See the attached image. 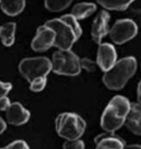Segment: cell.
<instances>
[{
    "label": "cell",
    "instance_id": "obj_1",
    "mask_svg": "<svg viewBox=\"0 0 141 149\" xmlns=\"http://www.w3.org/2000/svg\"><path fill=\"white\" fill-rule=\"evenodd\" d=\"M45 25L55 33L54 47L60 50H71L82 35V28L78 21L71 14L47 20Z\"/></svg>",
    "mask_w": 141,
    "mask_h": 149
},
{
    "label": "cell",
    "instance_id": "obj_2",
    "mask_svg": "<svg viewBox=\"0 0 141 149\" xmlns=\"http://www.w3.org/2000/svg\"><path fill=\"white\" fill-rule=\"evenodd\" d=\"M131 102L123 96L114 97L105 107L100 119L101 128L105 132L114 133L125 123Z\"/></svg>",
    "mask_w": 141,
    "mask_h": 149
},
{
    "label": "cell",
    "instance_id": "obj_3",
    "mask_svg": "<svg viewBox=\"0 0 141 149\" xmlns=\"http://www.w3.org/2000/svg\"><path fill=\"white\" fill-rule=\"evenodd\" d=\"M136 70V59L132 56L124 57L117 61L115 65L110 70L104 72L103 82L109 90L120 91L134 76Z\"/></svg>",
    "mask_w": 141,
    "mask_h": 149
},
{
    "label": "cell",
    "instance_id": "obj_4",
    "mask_svg": "<svg viewBox=\"0 0 141 149\" xmlns=\"http://www.w3.org/2000/svg\"><path fill=\"white\" fill-rule=\"evenodd\" d=\"M86 127L85 120L74 112H62L55 118L56 132L65 140L80 139L84 134Z\"/></svg>",
    "mask_w": 141,
    "mask_h": 149
},
{
    "label": "cell",
    "instance_id": "obj_5",
    "mask_svg": "<svg viewBox=\"0 0 141 149\" xmlns=\"http://www.w3.org/2000/svg\"><path fill=\"white\" fill-rule=\"evenodd\" d=\"M52 71L60 76L76 77L81 73L80 58L71 50L54 52L52 57Z\"/></svg>",
    "mask_w": 141,
    "mask_h": 149
},
{
    "label": "cell",
    "instance_id": "obj_6",
    "mask_svg": "<svg viewBox=\"0 0 141 149\" xmlns=\"http://www.w3.org/2000/svg\"><path fill=\"white\" fill-rule=\"evenodd\" d=\"M22 77L29 83L40 77H47L52 71V61L44 56L23 59L19 65Z\"/></svg>",
    "mask_w": 141,
    "mask_h": 149
},
{
    "label": "cell",
    "instance_id": "obj_7",
    "mask_svg": "<svg viewBox=\"0 0 141 149\" xmlns=\"http://www.w3.org/2000/svg\"><path fill=\"white\" fill-rule=\"evenodd\" d=\"M138 26L134 20L124 19L115 22L110 29L109 35L115 44L122 45L132 40L138 34Z\"/></svg>",
    "mask_w": 141,
    "mask_h": 149
},
{
    "label": "cell",
    "instance_id": "obj_8",
    "mask_svg": "<svg viewBox=\"0 0 141 149\" xmlns=\"http://www.w3.org/2000/svg\"><path fill=\"white\" fill-rule=\"evenodd\" d=\"M54 42L55 33L49 26L43 25L38 27L31 47L35 52H46L52 47H54Z\"/></svg>",
    "mask_w": 141,
    "mask_h": 149
},
{
    "label": "cell",
    "instance_id": "obj_9",
    "mask_svg": "<svg viewBox=\"0 0 141 149\" xmlns=\"http://www.w3.org/2000/svg\"><path fill=\"white\" fill-rule=\"evenodd\" d=\"M117 62V51L113 45L110 43L99 44L97 55V63L98 68L103 72L110 70Z\"/></svg>",
    "mask_w": 141,
    "mask_h": 149
},
{
    "label": "cell",
    "instance_id": "obj_10",
    "mask_svg": "<svg viewBox=\"0 0 141 149\" xmlns=\"http://www.w3.org/2000/svg\"><path fill=\"white\" fill-rule=\"evenodd\" d=\"M110 14L106 11L100 12L94 19L91 26V38L97 44H101L103 39L109 33Z\"/></svg>",
    "mask_w": 141,
    "mask_h": 149
},
{
    "label": "cell",
    "instance_id": "obj_11",
    "mask_svg": "<svg viewBox=\"0 0 141 149\" xmlns=\"http://www.w3.org/2000/svg\"><path fill=\"white\" fill-rule=\"evenodd\" d=\"M6 118L8 124L19 126L26 124L29 121L31 113L20 103L14 102L12 103L8 110L6 111Z\"/></svg>",
    "mask_w": 141,
    "mask_h": 149
},
{
    "label": "cell",
    "instance_id": "obj_12",
    "mask_svg": "<svg viewBox=\"0 0 141 149\" xmlns=\"http://www.w3.org/2000/svg\"><path fill=\"white\" fill-rule=\"evenodd\" d=\"M96 149H124V140L114 133L105 132L95 138Z\"/></svg>",
    "mask_w": 141,
    "mask_h": 149
},
{
    "label": "cell",
    "instance_id": "obj_13",
    "mask_svg": "<svg viewBox=\"0 0 141 149\" xmlns=\"http://www.w3.org/2000/svg\"><path fill=\"white\" fill-rule=\"evenodd\" d=\"M124 125L135 135L141 136V104L131 103Z\"/></svg>",
    "mask_w": 141,
    "mask_h": 149
},
{
    "label": "cell",
    "instance_id": "obj_14",
    "mask_svg": "<svg viewBox=\"0 0 141 149\" xmlns=\"http://www.w3.org/2000/svg\"><path fill=\"white\" fill-rule=\"evenodd\" d=\"M0 7L8 16L20 14L26 7V0H0Z\"/></svg>",
    "mask_w": 141,
    "mask_h": 149
},
{
    "label": "cell",
    "instance_id": "obj_15",
    "mask_svg": "<svg viewBox=\"0 0 141 149\" xmlns=\"http://www.w3.org/2000/svg\"><path fill=\"white\" fill-rule=\"evenodd\" d=\"M97 11V6L93 3L82 2L76 4L71 10V14L77 21L83 20L91 16Z\"/></svg>",
    "mask_w": 141,
    "mask_h": 149
},
{
    "label": "cell",
    "instance_id": "obj_16",
    "mask_svg": "<svg viewBox=\"0 0 141 149\" xmlns=\"http://www.w3.org/2000/svg\"><path fill=\"white\" fill-rule=\"evenodd\" d=\"M16 24L14 22H8L0 26V40L6 47H11L15 41Z\"/></svg>",
    "mask_w": 141,
    "mask_h": 149
},
{
    "label": "cell",
    "instance_id": "obj_17",
    "mask_svg": "<svg viewBox=\"0 0 141 149\" xmlns=\"http://www.w3.org/2000/svg\"><path fill=\"white\" fill-rule=\"evenodd\" d=\"M135 0H97V3L109 11H124Z\"/></svg>",
    "mask_w": 141,
    "mask_h": 149
},
{
    "label": "cell",
    "instance_id": "obj_18",
    "mask_svg": "<svg viewBox=\"0 0 141 149\" xmlns=\"http://www.w3.org/2000/svg\"><path fill=\"white\" fill-rule=\"evenodd\" d=\"M73 0H44L45 7L52 13H60L67 9Z\"/></svg>",
    "mask_w": 141,
    "mask_h": 149
},
{
    "label": "cell",
    "instance_id": "obj_19",
    "mask_svg": "<svg viewBox=\"0 0 141 149\" xmlns=\"http://www.w3.org/2000/svg\"><path fill=\"white\" fill-rule=\"evenodd\" d=\"M47 77H40L30 82V90L33 92H40L47 86Z\"/></svg>",
    "mask_w": 141,
    "mask_h": 149
},
{
    "label": "cell",
    "instance_id": "obj_20",
    "mask_svg": "<svg viewBox=\"0 0 141 149\" xmlns=\"http://www.w3.org/2000/svg\"><path fill=\"white\" fill-rule=\"evenodd\" d=\"M80 64H81L82 69H84L85 71H87L89 73L95 72L97 70V68L98 67L97 61H94L90 60V58L80 59Z\"/></svg>",
    "mask_w": 141,
    "mask_h": 149
},
{
    "label": "cell",
    "instance_id": "obj_21",
    "mask_svg": "<svg viewBox=\"0 0 141 149\" xmlns=\"http://www.w3.org/2000/svg\"><path fill=\"white\" fill-rule=\"evenodd\" d=\"M62 149H85V145L81 139L76 140H66Z\"/></svg>",
    "mask_w": 141,
    "mask_h": 149
},
{
    "label": "cell",
    "instance_id": "obj_22",
    "mask_svg": "<svg viewBox=\"0 0 141 149\" xmlns=\"http://www.w3.org/2000/svg\"><path fill=\"white\" fill-rule=\"evenodd\" d=\"M3 149H30L27 143L24 140H15L6 146L3 147Z\"/></svg>",
    "mask_w": 141,
    "mask_h": 149
},
{
    "label": "cell",
    "instance_id": "obj_23",
    "mask_svg": "<svg viewBox=\"0 0 141 149\" xmlns=\"http://www.w3.org/2000/svg\"><path fill=\"white\" fill-rule=\"evenodd\" d=\"M13 89V84L10 83H4L0 81V97H7L9 92Z\"/></svg>",
    "mask_w": 141,
    "mask_h": 149
},
{
    "label": "cell",
    "instance_id": "obj_24",
    "mask_svg": "<svg viewBox=\"0 0 141 149\" xmlns=\"http://www.w3.org/2000/svg\"><path fill=\"white\" fill-rule=\"evenodd\" d=\"M12 104L8 97H0V111H6Z\"/></svg>",
    "mask_w": 141,
    "mask_h": 149
},
{
    "label": "cell",
    "instance_id": "obj_25",
    "mask_svg": "<svg viewBox=\"0 0 141 149\" xmlns=\"http://www.w3.org/2000/svg\"><path fill=\"white\" fill-rule=\"evenodd\" d=\"M133 17H134L135 19H132V20L135 21V23L138 25H138L141 26V11H140V10H138V11H134V13H133Z\"/></svg>",
    "mask_w": 141,
    "mask_h": 149
},
{
    "label": "cell",
    "instance_id": "obj_26",
    "mask_svg": "<svg viewBox=\"0 0 141 149\" xmlns=\"http://www.w3.org/2000/svg\"><path fill=\"white\" fill-rule=\"evenodd\" d=\"M6 129V121L0 117V135H1Z\"/></svg>",
    "mask_w": 141,
    "mask_h": 149
},
{
    "label": "cell",
    "instance_id": "obj_27",
    "mask_svg": "<svg viewBox=\"0 0 141 149\" xmlns=\"http://www.w3.org/2000/svg\"><path fill=\"white\" fill-rule=\"evenodd\" d=\"M137 98H138V103L141 104V80L138 83V90H137Z\"/></svg>",
    "mask_w": 141,
    "mask_h": 149
},
{
    "label": "cell",
    "instance_id": "obj_28",
    "mask_svg": "<svg viewBox=\"0 0 141 149\" xmlns=\"http://www.w3.org/2000/svg\"><path fill=\"white\" fill-rule=\"evenodd\" d=\"M124 149H141L140 145L133 144V145H125Z\"/></svg>",
    "mask_w": 141,
    "mask_h": 149
},
{
    "label": "cell",
    "instance_id": "obj_29",
    "mask_svg": "<svg viewBox=\"0 0 141 149\" xmlns=\"http://www.w3.org/2000/svg\"><path fill=\"white\" fill-rule=\"evenodd\" d=\"M140 69H141V63H140Z\"/></svg>",
    "mask_w": 141,
    "mask_h": 149
},
{
    "label": "cell",
    "instance_id": "obj_30",
    "mask_svg": "<svg viewBox=\"0 0 141 149\" xmlns=\"http://www.w3.org/2000/svg\"><path fill=\"white\" fill-rule=\"evenodd\" d=\"M0 149H3V148H0Z\"/></svg>",
    "mask_w": 141,
    "mask_h": 149
}]
</instances>
